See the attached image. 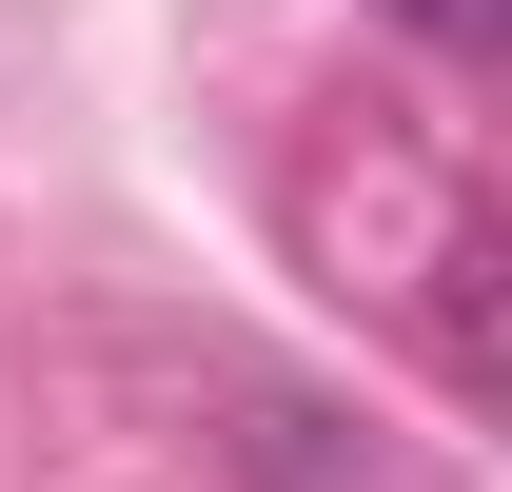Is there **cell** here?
Here are the masks:
<instances>
[{
  "label": "cell",
  "mask_w": 512,
  "mask_h": 492,
  "mask_svg": "<svg viewBox=\"0 0 512 492\" xmlns=\"http://www.w3.org/2000/svg\"><path fill=\"white\" fill-rule=\"evenodd\" d=\"M375 20H414V40H493V0H375Z\"/></svg>",
  "instance_id": "obj_2"
},
{
  "label": "cell",
  "mask_w": 512,
  "mask_h": 492,
  "mask_svg": "<svg viewBox=\"0 0 512 492\" xmlns=\"http://www.w3.org/2000/svg\"><path fill=\"white\" fill-rule=\"evenodd\" d=\"M217 414H237V433H217V453H237L256 492H394V453H355V433H335L316 394H276V374H237Z\"/></svg>",
  "instance_id": "obj_1"
}]
</instances>
